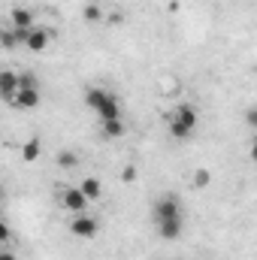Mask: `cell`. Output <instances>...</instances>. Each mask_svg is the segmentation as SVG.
Returning a JSON list of instances; mask_svg holds the SVG:
<instances>
[{
    "label": "cell",
    "instance_id": "obj_2",
    "mask_svg": "<svg viewBox=\"0 0 257 260\" xmlns=\"http://www.w3.org/2000/svg\"><path fill=\"white\" fill-rule=\"evenodd\" d=\"M85 106L91 112L100 115V121H112V118H121V103L112 91L106 88H88L85 91Z\"/></svg>",
    "mask_w": 257,
    "mask_h": 260
},
{
    "label": "cell",
    "instance_id": "obj_10",
    "mask_svg": "<svg viewBox=\"0 0 257 260\" xmlns=\"http://www.w3.org/2000/svg\"><path fill=\"white\" fill-rule=\"evenodd\" d=\"M79 191H82V194L88 197V203H94V200H100V194H103V185H100V179L88 176V179H82Z\"/></svg>",
    "mask_w": 257,
    "mask_h": 260
},
{
    "label": "cell",
    "instance_id": "obj_19",
    "mask_svg": "<svg viewBox=\"0 0 257 260\" xmlns=\"http://www.w3.org/2000/svg\"><path fill=\"white\" fill-rule=\"evenodd\" d=\"M9 236H12V233H9V227L0 221V245H3V242H9Z\"/></svg>",
    "mask_w": 257,
    "mask_h": 260
},
{
    "label": "cell",
    "instance_id": "obj_18",
    "mask_svg": "<svg viewBox=\"0 0 257 260\" xmlns=\"http://www.w3.org/2000/svg\"><path fill=\"white\" fill-rule=\"evenodd\" d=\"M133 179H136V167L127 164V167H124V173H121V182H133Z\"/></svg>",
    "mask_w": 257,
    "mask_h": 260
},
{
    "label": "cell",
    "instance_id": "obj_15",
    "mask_svg": "<svg viewBox=\"0 0 257 260\" xmlns=\"http://www.w3.org/2000/svg\"><path fill=\"white\" fill-rule=\"evenodd\" d=\"M82 18H85V21H100V18H103V9H100L97 3H88V6L82 9Z\"/></svg>",
    "mask_w": 257,
    "mask_h": 260
},
{
    "label": "cell",
    "instance_id": "obj_16",
    "mask_svg": "<svg viewBox=\"0 0 257 260\" xmlns=\"http://www.w3.org/2000/svg\"><path fill=\"white\" fill-rule=\"evenodd\" d=\"M209 182H212V173H209L206 167H200V170L194 173V188H206Z\"/></svg>",
    "mask_w": 257,
    "mask_h": 260
},
{
    "label": "cell",
    "instance_id": "obj_17",
    "mask_svg": "<svg viewBox=\"0 0 257 260\" xmlns=\"http://www.w3.org/2000/svg\"><path fill=\"white\" fill-rule=\"evenodd\" d=\"M18 88H37V76L34 73H18Z\"/></svg>",
    "mask_w": 257,
    "mask_h": 260
},
{
    "label": "cell",
    "instance_id": "obj_14",
    "mask_svg": "<svg viewBox=\"0 0 257 260\" xmlns=\"http://www.w3.org/2000/svg\"><path fill=\"white\" fill-rule=\"evenodd\" d=\"M40 148H43V145H40V139L34 136V139H27V142H24V148H21V157L30 164V160H37V157H40Z\"/></svg>",
    "mask_w": 257,
    "mask_h": 260
},
{
    "label": "cell",
    "instance_id": "obj_12",
    "mask_svg": "<svg viewBox=\"0 0 257 260\" xmlns=\"http://www.w3.org/2000/svg\"><path fill=\"white\" fill-rule=\"evenodd\" d=\"M0 46L3 49H18L21 46V37L15 27H0Z\"/></svg>",
    "mask_w": 257,
    "mask_h": 260
},
{
    "label": "cell",
    "instance_id": "obj_20",
    "mask_svg": "<svg viewBox=\"0 0 257 260\" xmlns=\"http://www.w3.org/2000/svg\"><path fill=\"white\" fill-rule=\"evenodd\" d=\"M245 118H248V124H251V127H254V124H257V109H254V106L248 109V115H245Z\"/></svg>",
    "mask_w": 257,
    "mask_h": 260
},
{
    "label": "cell",
    "instance_id": "obj_7",
    "mask_svg": "<svg viewBox=\"0 0 257 260\" xmlns=\"http://www.w3.org/2000/svg\"><path fill=\"white\" fill-rule=\"evenodd\" d=\"M49 40H52V30L49 27H30L27 37H24V46L30 52H46L49 49Z\"/></svg>",
    "mask_w": 257,
    "mask_h": 260
},
{
    "label": "cell",
    "instance_id": "obj_21",
    "mask_svg": "<svg viewBox=\"0 0 257 260\" xmlns=\"http://www.w3.org/2000/svg\"><path fill=\"white\" fill-rule=\"evenodd\" d=\"M0 260H15V254H9V251H0Z\"/></svg>",
    "mask_w": 257,
    "mask_h": 260
},
{
    "label": "cell",
    "instance_id": "obj_5",
    "mask_svg": "<svg viewBox=\"0 0 257 260\" xmlns=\"http://www.w3.org/2000/svg\"><path fill=\"white\" fill-rule=\"evenodd\" d=\"M40 103H43L40 88H18L15 97L9 100V106H12V109H21V112H30V109H37Z\"/></svg>",
    "mask_w": 257,
    "mask_h": 260
},
{
    "label": "cell",
    "instance_id": "obj_8",
    "mask_svg": "<svg viewBox=\"0 0 257 260\" xmlns=\"http://www.w3.org/2000/svg\"><path fill=\"white\" fill-rule=\"evenodd\" d=\"M18 91V73L15 70H0V100H12Z\"/></svg>",
    "mask_w": 257,
    "mask_h": 260
},
{
    "label": "cell",
    "instance_id": "obj_11",
    "mask_svg": "<svg viewBox=\"0 0 257 260\" xmlns=\"http://www.w3.org/2000/svg\"><path fill=\"white\" fill-rule=\"evenodd\" d=\"M124 133H127V127H124V121H121V118L103 121V136H106V139H121Z\"/></svg>",
    "mask_w": 257,
    "mask_h": 260
},
{
    "label": "cell",
    "instance_id": "obj_3",
    "mask_svg": "<svg viewBox=\"0 0 257 260\" xmlns=\"http://www.w3.org/2000/svg\"><path fill=\"white\" fill-rule=\"evenodd\" d=\"M197 127V109H194L191 103H182V106H176V112H173V118H170V136L173 139H188Z\"/></svg>",
    "mask_w": 257,
    "mask_h": 260
},
{
    "label": "cell",
    "instance_id": "obj_1",
    "mask_svg": "<svg viewBox=\"0 0 257 260\" xmlns=\"http://www.w3.org/2000/svg\"><path fill=\"white\" fill-rule=\"evenodd\" d=\"M154 227L157 236L167 242H176L185 230V218H182V203L176 194H164L154 203Z\"/></svg>",
    "mask_w": 257,
    "mask_h": 260
},
{
    "label": "cell",
    "instance_id": "obj_6",
    "mask_svg": "<svg viewBox=\"0 0 257 260\" xmlns=\"http://www.w3.org/2000/svg\"><path fill=\"white\" fill-rule=\"evenodd\" d=\"M61 209H67V212H88V197L82 194L79 188H64L61 191Z\"/></svg>",
    "mask_w": 257,
    "mask_h": 260
},
{
    "label": "cell",
    "instance_id": "obj_4",
    "mask_svg": "<svg viewBox=\"0 0 257 260\" xmlns=\"http://www.w3.org/2000/svg\"><path fill=\"white\" fill-rule=\"evenodd\" d=\"M97 230H100V224H97V218H91L88 212H79V215L70 221V233H73L76 239H94Z\"/></svg>",
    "mask_w": 257,
    "mask_h": 260
},
{
    "label": "cell",
    "instance_id": "obj_13",
    "mask_svg": "<svg viewBox=\"0 0 257 260\" xmlns=\"http://www.w3.org/2000/svg\"><path fill=\"white\" fill-rule=\"evenodd\" d=\"M55 164H58L61 170H76V167H79V154H76V151H58V154H55Z\"/></svg>",
    "mask_w": 257,
    "mask_h": 260
},
{
    "label": "cell",
    "instance_id": "obj_9",
    "mask_svg": "<svg viewBox=\"0 0 257 260\" xmlns=\"http://www.w3.org/2000/svg\"><path fill=\"white\" fill-rule=\"evenodd\" d=\"M9 27H15V30H30V27H34V15H30V9L15 6V9L9 12Z\"/></svg>",
    "mask_w": 257,
    "mask_h": 260
}]
</instances>
